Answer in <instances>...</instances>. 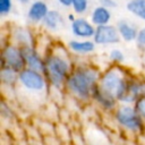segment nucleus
<instances>
[{"label":"nucleus","mask_w":145,"mask_h":145,"mask_svg":"<svg viewBox=\"0 0 145 145\" xmlns=\"http://www.w3.org/2000/svg\"><path fill=\"white\" fill-rule=\"evenodd\" d=\"M72 11L76 15H84L88 9V0H72Z\"/></svg>","instance_id":"6ab92c4d"},{"label":"nucleus","mask_w":145,"mask_h":145,"mask_svg":"<svg viewBox=\"0 0 145 145\" xmlns=\"http://www.w3.org/2000/svg\"><path fill=\"white\" fill-rule=\"evenodd\" d=\"M111 18H112L111 9H109V8H106L102 5H99V6L94 7L92 12H91V22L95 26L109 24Z\"/></svg>","instance_id":"dca6fc26"},{"label":"nucleus","mask_w":145,"mask_h":145,"mask_svg":"<svg viewBox=\"0 0 145 145\" xmlns=\"http://www.w3.org/2000/svg\"><path fill=\"white\" fill-rule=\"evenodd\" d=\"M0 113H1V117L3 119H7V120H10L15 117V112L14 110L9 106V104L7 103L6 99H2L1 100V104H0Z\"/></svg>","instance_id":"aec40b11"},{"label":"nucleus","mask_w":145,"mask_h":145,"mask_svg":"<svg viewBox=\"0 0 145 145\" xmlns=\"http://www.w3.org/2000/svg\"><path fill=\"white\" fill-rule=\"evenodd\" d=\"M44 75L51 88L62 91L68 75L71 72L75 62L68 46L54 42L44 53Z\"/></svg>","instance_id":"f257e3e1"},{"label":"nucleus","mask_w":145,"mask_h":145,"mask_svg":"<svg viewBox=\"0 0 145 145\" xmlns=\"http://www.w3.org/2000/svg\"><path fill=\"white\" fill-rule=\"evenodd\" d=\"M42 25L44 28H46L49 31L57 32L61 26L65 25V20H63V17L59 10L51 9L48 11L46 16L42 20Z\"/></svg>","instance_id":"2eb2a0df"},{"label":"nucleus","mask_w":145,"mask_h":145,"mask_svg":"<svg viewBox=\"0 0 145 145\" xmlns=\"http://www.w3.org/2000/svg\"><path fill=\"white\" fill-rule=\"evenodd\" d=\"M51 86L43 72L25 67L19 71L15 92L24 100H44Z\"/></svg>","instance_id":"7ed1b4c3"},{"label":"nucleus","mask_w":145,"mask_h":145,"mask_svg":"<svg viewBox=\"0 0 145 145\" xmlns=\"http://www.w3.org/2000/svg\"><path fill=\"white\" fill-rule=\"evenodd\" d=\"M133 105L135 110L139 113V116L145 120V95H140L139 97H137Z\"/></svg>","instance_id":"4be33fe9"},{"label":"nucleus","mask_w":145,"mask_h":145,"mask_svg":"<svg viewBox=\"0 0 145 145\" xmlns=\"http://www.w3.org/2000/svg\"><path fill=\"white\" fill-rule=\"evenodd\" d=\"M131 78L133 76L121 66V63H112L102 71L99 85L101 88L112 94L119 103H122L128 93V86Z\"/></svg>","instance_id":"20e7f679"},{"label":"nucleus","mask_w":145,"mask_h":145,"mask_svg":"<svg viewBox=\"0 0 145 145\" xmlns=\"http://www.w3.org/2000/svg\"><path fill=\"white\" fill-rule=\"evenodd\" d=\"M112 114L114 121L121 129L134 135H140L145 131V120L135 110L133 104L119 103Z\"/></svg>","instance_id":"39448f33"},{"label":"nucleus","mask_w":145,"mask_h":145,"mask_svg":"<svg viewBox=\"0 0 145 145\" xmlns=\"http://www.w3.org/2000/svg\"><path fill=\"white\" fill-rule=\"evenodd\" d=\"M135 42H136L138 49H140V50L145 49V27L138 29V34H137V37H136Z\"/></svg>","instance_id":"b1692460"},{"label":"nucleus","mask_w":145,"mask_h":145,"mask_svg":"<svg viewBox=\"0 0 145 145\" xmlns=\"http://www.w3.org/2000/svg\"><path fill=\"white\" fill-rule=\"evenodd\" d=\"M57 2L62 6V7H71V3H72V0H57Z\"/></svg>","instance_id":"a878e982"},{"label":"nucleus","mask_w":145,"mask_h":145,"mask_svg":"<svg viewBox=\"0 0 145 145\" xmlns=\"http://www.w3.org/2000/svg\"><path fill=\"white\" fill-rule=\"evenodd\" d=\"M99 5H102L109 9H114L118 6L116 0H99Z\"/></svg>","instance_id":"393cba45"},{"label":"nucleus","mask_w":145,"mask_h":145,"mask_svg":"<svg viewBox=\"0 0 145 145\" xmlns=\"http://www.w3.org/2000/svg\"><path fill=\"white\" fill-rule=\"evenodd\" d=\"M95 25L84 17H76L70 23L71 34L76 39H93L95 33Z\"/></svg>","instance_id":"9d476101"},{"label":"nucleus","mask_w":145,"mask_h":145,"mask_svg":"<svg viewBox=\"0 0 145 145\" xmlns=\"http://www.w3.org/2000/svg\"><path fill=\"white\" fill-rule=\"evenodd\" d=\"M93 40L97 45H109V44H118L121 37L117 26L111 25L109 23V24L99 25L95 27Z\"/></svg>","instance_id":"0eeeda50"},{"label":"nucleus","mask_w":145,"mask_h":145,"mask_svg":"<svg viewBox=\"0 0 145 145\" xmlns=\"http://www.w3.org/2000/svg\"><path fill=\"white\" fill-rule=\"evenodd\" d=\"M117 28L118 32L120 34L121 40H123L125 42H133L136 41L137 34H138V28L130 23L127 19H119L117 22Z\"/></svg>","instance_id":"4468645a"},{"label":"nucleus","mask_w":145,"mask_h":145,"mask_svg":"<svg viewBox=\"0 0 145 145\" xmlns=\"http://www.w3.org/2000/svg\"><path fill=\"white\" fill-rule=\"evenodd\" d=\"M31 0H18V2H20L22 5H26V3H28Z\"/></svg>","instance_id":"cd10ccee"},{"label":"nucleus","mask_w":145,"mask_h":145,"mask_svg":"<svg viewBox=\"0 0 145 145\" xmlns=\"http://www.w3.org/2000/svg\"><path fill=\"white\" fill-rule=\"evenodd\" d=\"M143 62H144V65H145V49L143 50Z\"/></svg>","instance_id":"c85d7f7f"},{"label":"nucleus","mask_w":145,"mask_h":145,"mask_svg":"<svg viewBox=\"0 0 145 145\" xmlns=\"http://www.w3.org/2000/svg\"><path fill=\"white\" fill-rule=\"evenodd\" d=\"M96 43L92 39H75L70 40L67 44L71 53L78 54V56H84V54H89L95 51Z\"/></svg>","instance_id":"f8f14e48"},{"label":"nucleus","mask_w":145,"mask_h":145,"mask_svg":"<svg viewBox=\"0 0 145 145\" xmlns=\"http://www.w3.org/2000/svg\"><path fill=\"white\" fill-rule=\"evenodd\" d=\"M20 48H22V52H23V57H24L26 67L44 74V68H45L44 56H42L39 52L36 46L35 45H24Z\"/></svg>","instance_id":"6e6552de"},{"label":"nucleus","mask_w":145,"mask_h":145,"mask_svg":"<svg viewBox=\"0 0 145 145\" xmlns=\"http://www.w3.org/2000/svg\"><path fill=\"white\" fill-rule=\"evenodd\" d=\"M8 41L19 45V46H24V45H35L36 46V39L35 35L33 34V32L24 26H12L9 29V34H8Z\"/></svg>","instance_id":"1a4fd4ad"},{"label":"nucleus","mask_w":145,"mask_h":145,"mask_svg":"<svg viewBox=\"0 0 145 145\" xmlns=\"http://www.w3.org/2000/svg\"><path fill=\"white\" fill-rule=\"evenodd\" d=\"M75 18H76V17H75V16H74L72 14H70V15L68 16V19H69V22H70V23H71V22H72V20L75 19Z\"/></svg>","instance_id":"bb28decb"},{"label":"nucleus","mask_w":145,"mask_h":145,"mask_svg":"<svg viewBox=\"0 0 145 145\" xmlns=\"http://www.w3.org/2000/svg\"><path fill=\"white\" fill-rule=\"evenodd\" d=\"M49 10L50 9H49L48 3L45 1H43V0H34L28 7L27 18L33 24L42 23V20L44 19V17L46 16Z\"/></svg>","instance_id":"ddd939ff"},{"label":"nucleus","mask_w":145,"mask_h":145,"mask_svg":"<svg viewBox=\"0 0 145 145\" xmlns=\"http://www.w3.org/2000/svg\"><path fill=\"white\" fill-rule=\"evenodd\" d=\"M1 67H9L17 71L23 70L26 65L23 57L22 48L10 41L2 44L1 48Z\"/></svg>","instance_id":"423d86ee"},{"label":"nucleus","mask_w":145,"mask_h":145,"mask_svg":"<svg viewBox=\"0 0 145 145\" xmlns=\"http://www.w3.org/2000/svg\"><path fill=\"white\" fill-rule=\"evenodd\" d=\"M101 71L91 63L75 65L68 75L65 84V91L76 101L88 103L92 101L93 92L99 85Z\"/></svg>","instance_id":"f03ea898"},{"label":"nucleus","mask_w":145,"mask_h":145,"mask_svg":"<svg viewBox=\"0 0 145 145\" xmlns=\"http://www.w3.org/2000/svg\"><path fill=\"white\" fill-rule=\"evenodd\" d=\"M12 9V0H0V15L6 16Z\"/></svg>","instance_id":"5701e85b"},{"label":"nucleus","mask_w":145,"mask_h":145,"mask_svg":"<svg viewBox=\"0 0 145 145\" xmlns=\"http://www.w3.org/2000/svg\"><path fill=\"white\" fill-rule=\"evenodd\" d=\"M127 10L142 20H145V0H129L126 5Z\"/></svg>","instance_id":"a211bd4d"},{"label":"nucleus","mask_w":145,"mask_h":145,"mask_svg":"<svg viewBox=\"0 0 145 145\" xmlns=\"http://www.w3.org/2000/svg\"><path fill=\"white\" fill-rule=\"evenodd\" d=\"M18 75L19 71L9 68V67H1L0 68V80L2 87H8L11 89H15L17 83H18Z\"/></svg>","instance_id":"f3484780"},{"label":"nucleus","mask_w":145,"mask_h":145,"mask_svg":"<svg viewBox=\"0 0 145 145\" xmlns=\"http://www.w3.org/2000/svg\"><path fill=\"white\" fill-rule=\"evenodd\" d=\"M109 58L112 63H122L125 61V53L120 49H111L109 52Z\"/></svg>","instance_id":"412c9836"},{"label":"nucleus","mask_w":145,"mask_h":145,"mask_svg":"<svg viewBox=\"0 0 145 145\" xmlns=\"http://www.w3.org/2000/svg\"><path fill=\"white\" fill-rule=\"evenodd\" d=\"M92 101H94L102 110H104L106 112H113L114 109L119 104V101L112 94H110L106 91H104L103 88H101L100 85H97L95 87V89L93 92Z\"/></svg>","instance_id":"9b49d317"}]
</instances>
